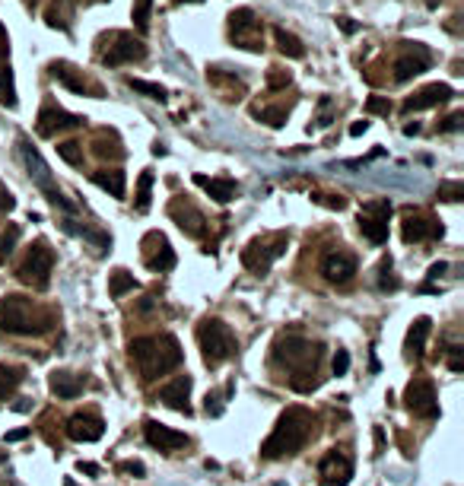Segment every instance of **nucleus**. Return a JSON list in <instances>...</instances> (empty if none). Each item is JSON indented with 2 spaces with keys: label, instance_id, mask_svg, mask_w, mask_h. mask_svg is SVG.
<instances>
[{
  "label": "nucleus",
  "instance_id": "1",
  "mask_svg": "<svg viewBox=\"0 0 464 486\" xmlns=\"http://www.w3.org/2000/svg\"><path fill=\"white\" fill-rule=\"evenodd\" d=\"M318 362H322V344H312V340L296 334L274 340V366L290 372V385L302 394L322 385V378H312L318 372Z\"/></svg>",
  "mask_w": 464,
  "mask_h": 486
},
{
  "label": "nucleus",
  "instance_id": "2",
  "mask_svg": "<svg viewBox=\"0 0 464 486\" xmlns=\"http://www.w3.org/2000/svg\"><path fill=\"white\" fill-rule=\"evenodd\" d=\"M128 356L137 366L143 382H153L159 375L172 372L181 366V344L175 334H156V337H134L128 344Z\"/></svg>",
  "mask_w": 464,
  "mask_h": 486
},
{
  "label": "nucleus",
  "instance_id": "3",
  "mask_svg": "<svg viewBox=\"0 0 464 486\" xmlns=\"http://www.w3.org/2000/svg\"><path fill=\"white\" fill-rule=\"evenodd\" d=\"M315 435V413L306 407H286L280 413L274 433L267 435V442L261 445V458L267 461H280V458H290L296 451L306 449V442Z\"/></svg>",
  "mask_w": 464,
  "mask_h": 486
},
{
  "label": "nucleus",
  "instance_id": "4",
  "mask_svg": "<svg viewBox=\"0 0 464 486\" xmlns=\"http://www.w3.org/2000/svg\"><path fill=\"white\" fill-rule=\"evenodd\" d=\"M54 315L51 312H35L32 299L26 296H3L0 302V330L7 334H19V337H32V334H45L51 328Z\"/></svg>",
  "mask_w": 464,
  "mask_h": 486
},
{
  "label": "nucleus",
  "instance_id": "5",
  "mask_svg": "<svg viewBox=\"0 0 464 486\" xmlns=\"http://www.w3.org/2000/svg\"><path fill=\"white\" fill-rule=\"evenodd\" d=\"M197 344H201V356L207 369H219L226 359H232L235 350H239L232 328L226 321H219V318H204L197 324Z\"/></svg>",
  "mask_w": 464,
  "mask_h": 486
},
{
  "label": "nucleus",
  "instance_id": "6",
  "mask_svg": "<svg viewBox=\"0 0 464 486\" xmlns=\"http://www.w3.org/2000/svg\"><path fill=\"white\" fill-rule=\"evenodd\" d=\"M19 153H23V159H26V169H29V175H32V181H35L38 187H42V194L48 197V203H54L58 210H64V213H76V203H70L67 197L60 194V187H54V181H51V169H48V162L42 159V153L32 146L26 137H19Z\"/></svg>",
  "mask_w": 464,
  "mask_h": 486
},
{
  "label": "nucleus",
  "instance_id": "7",
  "mask_svg": "<svg viewBox=\"0 0 464 486\" xmlns=\"http://www.w3.org/2000/svg\"><path fill=\"white\" fill-rule=\"evenodd\" d=\"M51 270H54V251L48 248V242H35L29 248L26 261L16 270V277H19V283L32 286L35 292H45L48 283H51Z\"/></svg>",
  "mask_w": 464,
  "mask_h": 486
},
{
  "label": "nucleus",
  "instance_id": "8",
  "mask_svg": "<svg viewBox=\"0 0 464 486\" xmlns=\"http://www.w3.org/2000/svg\"><path fill=\"white\" fill-rule=\"evenodd\" d=\"M286 245H290V235L286 232H274V235H264V239H251L242 251V264H245L251 274H267L270 264L277 261L280 255H286Z\"/></svg>",
  "mask_w": 464,
  "mask_h": 486
},
{
  "label": "nucleus",
  "instance_id": "9",
  "mask_svg": "<svg viewBox=\"0 0 464 486\" xmlns=\"http://www.w3.org/2000/svg\"><path fill=\"white\" fill-rule=\"evenodd\" d=\"M102 48V64L105 67H121V64H134V60L147 58V45L131 32H108L99 38Z\"/></svg>",
  "mask_w": 464,
  "mask_h": 486
},
{
  "label": "nucleus",
  "instance_id": "10",
  "mask_svg": "<svg viewBox=\"0 0 464 486\" xmlns=\"http://www.w3.org/2000/svg\"><path fill=\"white\" fill-rule=\"evenodd\" d=\"M229 38L235 42V48H245V51H255V54L264 51V32H261V23H258L255 10H248V7L232 10L229 13Z\"/></svg>",
  "mask_w": 464,
  "mask_h": 486
},
{
  "label": "nucleus",
  "instance_id": "11",
  "mask_svg": "<svg viewBox=\"0 0 464 486\" xmlns=\"http://www.w3.org/2000/svg\"><path fill=\"white\" fill-rule=\"evenodd\" d=\"M429 64H433V54L426 45L420 42H401V54L395 58V83H407L413 76L426 74Z\"/></svg>",
  "mask_w": 464,
  "mask_h": 486
},
{
  "label": "nucleus",
  "instance_id": "12",
  "mask_svg": "<svg viewBox=\"0 0 464 486\" xmlns=\"http://www.w3.org/2000/svg\"><path fill=\"white\" fill-rule=\"evenodd\" d=\"M388 217H391V203L388 201H369L360 207V232L366 235L372 245H385L388 242Z\"/></svg>",
  "mask_w": 464,
  "mask_h": 486
},
{
  "label": "nucleus",
  "instance_id": "13",
  "mask_svg": "<svg viewBox=\"0 0 464 486\" xmlns=\"http://www.w3.org/2000/svg\"><path fill=\"white\" fill-rule=\"evenodd\" d=\"M404 407L413 413V417H423V419H436L439 417V404H436V388L429 378H413L404 391Z\"/></svg>",
  "mask_w": 464,
  "mask_h": 486
},
{
  "label": "nucleus",
  "instance_id": "14",
  "mask_svg": "<svg viewBox=\"0 0 464 486\" xmlns=\"http://www.w3.org/2000/svg\"><path fill=\"white\" fill-rule=\"evenodd\" d=\"M83 124H86L83 115H70V112H64L60 105H45V108L38 112L35 131H38V137H58L60 131H74V128H83Z\"/></svg>",
  "mask_w": 464,
  "mask_h": 486
},
{
  "label": "nucleus",
  "instance_id": "15",
  "mask_svg": "<svg viewBox=\"0 0 464 486\" xmlns=\"http://www.w3.org/2000/svg\"><path fill=\"white\" fill-rule=\"evenodd\" d=\"M143 248V264L150 270H156V274H163V270H172L175 267V251L172 245H169V239H165L163 232H147L140 242Z\"/></svg>",
  "mask_w": 464,
  "mask_h": 486
},
{
  "label": "nucleus",
  "instance_id": "16",
  "mask_svg": "<svg viewBox=\"0 0 464 486\" xmlns=\"http://www.w3.org/2000/svg\"><path fill=\"white\" fill-rule=\"evenodd\" d=\"M401 235L404 242H426V239H442V223L433 219L426 210H404V223H401Z\"/></svg>",
  "mask_w": 464,
  "mask_h": 486
},
{
  "label": "nucleus",
  "instance_id": "17",
  "mask_svg": "<svg viewBox=\"0 0 464 486\" xmlns=\"http://www.w3.org/2000/svg\"><path fill=\"white\" fill-rule=\"evenodd\" d=\"M169 217H172L175 223H179V229L185 232V235H191V239H201L204 229H207L204 213L191 201H185V197H175V201L169 203Z\"/></svg>",
  "mask_w": 464,
  "mask_h": 486
},
{
  "label": "nucleus",
  "instance_id": "18",
  "mask_svg": "<svg viewBox=\"0 0 464 486\" xmlns=\"http://www.w3.org/2000/svg\"><path fill=\"white\" fill-rule=\"evenodd\" d=\"M318 474H322V480L328 486H347L353 477V458L347 455V451H328V455L322 458V464H318Z\"/></svg>",
  "mask_w": 464,
  "mask_h": 486
},
{
  "label": "nucleus",
  "instance_id": "19",
  "mask_svg": "<svg viewBox=\"0 0 464 486\" xmlns=\"http://www.w3.org/2000/svg\"><path fill=\"white\" fill-rule=\"evenodd\" d=\"M322 274H324V280L334 286L350 283V280L356 277V255H350V251H331L322 261Z\"/></svg>",
  "mask_w": 464,
  "mask_h": 486
},
{
  "label": "nucleus",
  "instance_id": "20",
  "mask_svg": "<svg viewBox=\"0 0 464 486\" xmlns=\"http://www.w3.org/2000/svg\"><path fill=\"white\" fill-rule=\"evenodd\" d=\"M451 96H455V92H451L449 83H429V86H423L420 92H413V96H407V99H404L401 112H404V115H411V112H423V108H433V105L449 102Z\"/></svg>",
  "mask_w": 464,
  "mask_h": 486
},
{
  "label": "nucleus",
  "instance_id": "21",
  "mask_svg": "<svg viewBox=\"0 0 464 486\" xmlns=\"http://www.w3.org/2000/svg\"><path fill=\"white\" fill-rule=\"evenodd\" d=\"M143 435H147V442H150L153 449L165 451V455L188 445L185 433H179V429H172V426H163V423H156V419H147V423H143Z\"/></svg>",
  "mask_w": 464,
  "mask_h": 486
},
{
  "label": "nucleus",
  "instance_id": "22",
  "mask_svg": "<svg viewBox=\"0 0 464 486\" xmlns=\"http://www.w3.org/2000/svg\"><path fill=\"white\" fill-rule=\"evenodd\" d=\"M48 70H51L54 80H60L64 86H67V90L80 92V96H86V92H92V96H102V90H99L96 83H90L76 67H70L67 60H51V64H48Z\"/></svg>",
  "mask_w": 464,
  "mask_h": 486
},
{
  "label": "nucleus",
  "instance_id": "23",
  "mask_svg": "<svg viewBox=\"0 0 464 486\" xmlns=\"http://www.w3.org/2000/svg\"><path fill=\"white\" fill-rule=\"evenodd\" d=\"M105 433V423L99 413H74L67 419V435L74 442H99Z\"/></svg>",
  "mask_w": 464,
  "mask_h": 486
},
{
  "label": "nucleus",
  "instance_id": "24",
  "mask_svg": "<svg viewBox=\"0 0 464 486\" xmlns=\"http://www.w3.org/2000/svg\"><path fill=\"white\" fill-rule=\"evenodd\" d=\"M191 385H194V378H191V375H179L175 382H169L163 391H159V401H163L165 407L179 410V413H191V407H188V394H191Z\"/></svg>",
  "mask_w": 464,
  "mask_h": 486
},
{
  "label": "nucleus",
  "instance_id": "25",
  "mask_svg": "<svg viewBox=\"0 0 464 486\" xmlns=\"http://www.w3.org/2000/svg\"><path fill=\"white\" fill-rule=\"evenodd\" d=\"M48 388L60 401H74V397L83 394V378L74 372H51L48 375Z\"/></svg>",
  "mask_w": 464,
  "mask_h": 486
},
{
  "label": "nucleus",
  "instance_id": "26",
  "mask_svg": "<svg viewBox=\"0 0 464 486\" xmlns=\"http://www.w3.org/2000/svg\"><path fill=\"white\" fill-rule=\"evenodd\" d=\"M429 330H433V321H429L426 315H420L417 321L411 324V330H407V344H404V350H407V356H411V359H420L423 353H426Z\"/></svg>",
  "mask_w": 464,
  "mask_h": 486
},
{
  "label": "nucleus",
  "instance_id": "27",
  "mask_svg": "<svg viewBox=\"0 0 464 486\" xmlns=\"http://www.w3.org/2000/svg\"><path fill=\"white\" fill-rule=\"evenodd\" d=\"M194 185L197 187H204L210 197L217 203H229L232 197H235V181H229V178H207V175H194Z\"/></svg>",
  "mask_w": 464,
  "mask_h": 486
},
{
  "label": "nucleus",
  "instance_id": "28",
  "mask_svg": "<svg viewBox=\"0 0 464 486\" xmlns=\"http://www.w3.org/2000/svg\"><path fill=\"white\" fill-rule=\"evenodd\" d=\"M207 80L213 83V86H219V90H223V99H229V102H232V99H242V96H245V83L235 80L232 74H223L219 67H210V70H207Z\"/></svg>",
  "mask_w": 464,
  "mask_h": 486
},
{
  "label": "nucleus",
  "instance_id": "29",
  "mask_svg": "<svg viewBox=\"0 0 464 486\" xmlns=\"http://www.w3.org/2000/svg\"><path fill=\"white\" fill-rule=\"evenodd\" d=\"M92 153H96L99 159H121V156H124L118 134H115V131H108V128H102L96 134V140H92Z\"/></svg>",
  "mask_w": 464,
  "mask_h": 486
},
{
  "label": "nucleus",
  "instance_id": "30",
  "mask_svg": "<svg viewBox=\"0 0 464 486\" xmlns=\"http://www.w3.org/2000/svg\"><path fill=\"white\" fill-rule=\"evenodd\" d=\"M92 181L112 197H124V172L121 169H99V172H92Z\"/></svg>",
  "mask_w": 464,
  "mask_h": 486
},
{
  "label": "nucleus",
  "instance_id": "31",
  "mask_svg": "<svg viewBox=\"0 0 464 486\" xmlns=\"http://www.w3.org/2000/svg\"><path fill=\"white\" fill-rule=\"evenodd\" d=\"M23 382H26L23 366H7V362H0V401H7Z\"/></svg>",
  "mask_w": 464,
  "mask_h": 486
},
{
  "label": "nucleus",
  "instance_id": "32",
  "mask_svg": "<svg viewBox=\"0 0 464 486\" xmlns=\"http://www.w3.org/2000/svg\"><path fill=\"white\" fill-rule=\"evenodd\" d=\"M274 38H277V48H280V54H286V58H306V45H302L299 38L292 35V32H286V29H274Z\"/></svg>",
  "mask_w": 464,
  "mask_h": 486
},
{
  "label": "nucleus",
  "instance_id": "33",
  "mask_svg": "<svg viewBox=\"0 0 464 486\" xmlns=\"http://www.w3.org/2000/svg\"><path fill=\"white\" fill-rule=\"evenodd\" d=\"M45 19L51 29H70V0H54L45 10Z\"/></svg>",
  "mask_w": 464,
  "mask_h": 486
},
{
  "label": "nucleus",
  "instance_id": "34",
  "mask_svg": "<svg viewBox=\"0 0 464 486\" xmlns=\"http://www.w3.org/2000/svg\"><path fill=\"white\" fill-rule=\"evenodd\" d=\"M124 83H128L131 90L134 92H140V96H147V99H153V102H165V90L159 86V83H150V80H140V76H124Z\"/></svg>",
  "mask_w": 464,
  "mask_h": 486
},
{
  "label": "nucleus",
  "instance_id": "35",
  "mask_svg": "<svg viewBox=\"0 0 464 486\" xmlns=\"http://www.w3.org/2000/svg\"><path fill=\"white\" fill-rule=\"evenodd\" d=\"M137 290V280H134V274H128V270H115L112 274V280H108V292H112V299H121L124 292H134Z\"/></svg>",
  "mask_w": 464,
  "mask_h": 486
},
{
  "label": "nucleus",
  "instance_id": "36",
  "mask_svg": "<svg viewBox=\"0 0 464 486\" xmlns=\"http://www.w3.org/2000/svg\"><path fill=\"white\" fill-rule=\"evenodd\" d=\"M0 105L16 108V83H13V70H10V64H0Z\"/></svg>",
  "mask_w": 464,
  "mask_h": 486
},
{
  "label": "nucleus",
  "instance_id": "37",
  "mask_svg": "<svg viewBox=\"0 0 464 486\" xmlns=\"http://www.w3.org/2000/svg\"><path fill=\"white\" fill-rule=\"evenodd\" d=\"M150 191H153V172L150 169H143L140 178H137V201H134V207L140 210V213L150 210Z\"/></svg>",
  "mask_w": 464,
  "mask_h": 486
},
{
  "label": "nucleus",
  "instance_id": "38",
  "mask_svg": "<svg viewBox=\"0 0 464 486\" xmlns=\"http://www.w3.org/2000/svg\"><path fill=\"white\" fill-rule=\"evenodd\" d=\"M16 242H19V226L16 223L3 226V229H0V264H7V258L13 255Z\"/></svg>",
  "mask_w": 464,
  "mask_h": 486
},
{
  "label": "nucleus",
  "instance_id": "39",
  "mask_svg": "<svg viewBox=\"0 0 464 486\" xmlns=\"http://www.w3.org/2000/svg\"><path fill=\"white\" fill-rule=\"evenodd\" d=\"M251 115L255 118H261L264 124H270V128H283L286 118H290V108H251Z\"/></svg>",
  "mask_w": 464,
  "mask_h": 486
},
{
  "label": "nucleus",
  "instance_id": "40",
  "mask_svg": "<svg viewBox=\"0 0 464 486\" xmlns=\"http://www.w3.org/2000/svg\"><path fill=\"white\" fill-rule=\"evenodd\" d=\"M150 13H153V0H134L131 19H134L137 32H147V26H150Z\"/></svg>",
  "mask_w": 464,
  "mask_h": 486
},
{
  "label": "nucleus",
  "instance_id": "41",
  "mask_svg": "<svg viewBox=\"0 0 464 486\" xmlns=\"http://www.w3.org/2000/svg\"><path fill=\"white\" fill-rule=\"evenodd\" d=\"M58 156L67 165H83V146L76 140H64L58 143Z\"/></svg>",
  "mask_w": 464,
  "mask_h": 486
},
{
  "label": "nucleus",
  "instance_id": "42",
  "mask_svg": "<svg viewBox=\"0 0 464 486\" xmlns=\"http://www.w3.org/2000/svg\"><path fill=\"white\" fill-rule=\"evenodd\" d=\"M226 391L219 394V391H207V397H204V410H207V417H223L226 410Z\"/></svg>",
  "mask_w": 464,
  "mask_h": 486
},
{
  "label": "nucleus",
  "instance_id": "43",
  "mask_svg": "<svg viewBox=\"0 0 464 486\" xmlns=\"http://www.w3.org/2000/svg\"><path fill=\"white\" fill-rule=\"evenodd\" d=\"M397 286H401V280L391 274V258H385L382 267H379V290H382V292H395Z\"/></svg>",
  "mask_w": 464,
  "mask_h": 486
},
{
  "label": "nucleus",
  "instance_id": "44",
  "mask_svg": "<svg viewBox=\"0 0 464 486\" xmlns=\"http://www.w3.org/2000/svg\"><path fill=\"white\" fill-rule=\"evenodd\" d=\"M292 83V74L290 70H283V67H270L267 70V90H286V86H290Z\"/></svg>",
  "mask_w": 464,
  "mask_h": 486
},
{
  "label": "nucleus",
  "instance_id": "45",
  "mask_svg": "<svg viewBox=\"0 0 464 486\" xmlns=\"http://www.w3.org/2000/svg\"><path fill=\"white\" fill-rule=\"evenodd\" d=\"M366 112H369V115H385V118H388V115H391L388 96H369V99H366Z\"/></svg>",
  "mask_w": 464,
  "mask_h": 486
},
{
  "label": "nucleus",
  "instance_id": "46",
  "mask_svg": "<svg viewBox=\"0 0 464 486\" xmlns=\"http://www.w3.org/2000/svg\"><path fill=\"white\" fill-rule=\"evenodd\" d=\"M439 197H442V201H461V197H464V185H461V181H445V185H439Z\"/></svg>",
  "mask_w": 464,
  "mask_h": 486
},
{
  "label": "nucleus",
  "instance_id": "47",
  "mask_svg": "<svg viewBox=\"0 0 464 486\" xmlns=\"http://www.w3.org/2000/svg\"><path fill=\"white\" fill-rule=\"evenodd\" d=\"M318 108H322V115H318V128H328L331 121H334V115H331V108H334V102H331V96H322V102H318Z\"/></svg>",
  "mask_w": 464,
  "mask_h": 486
},
{
  "label": "nucleus",
  "instance_id": "48",
  "mask_svg": "<svg viewBox=\"0 0 464 486\" xmlns=\"http://www.w3.org/2000/svg\"><path fill=\"white\" fill-rule=\"evenodd\" d=\"M461 124H464V112H455V115H449V118L442 121L439 131L442 134H451V131H461Z\"/></svg>",
  "mask_w": 464,
  "mask_h": 486
},
{
  "label": "nucleus",
  "instance_id": "49",
  "mask_svg": "<svg viewBox=\"0 0 464 486\" xmlns=\"http://www.w3.org/2000/svg\"><path fill=\"white\" fill-rule=\"evenodd\" d=\"M331 366H334V375H347V369H350V353H347V350H337V353H334V362H331Z\"/></svg>",
  "mask_w": 464,
  "mask_h": 486
},
{
  "label": "nucleus",
  "instance_id": "50",
  "mask_svg": "<svg viewBox=\"0 0 464 486\" xmlns=\"http://www.w3.org/2000/svg\"><path fill=\"white\" fill-rule=\"evenodd\" d=\"M315 201L324 203V207H331V210H344L347 207V201L340 194H315Z\"/></svg>",
  "mask_w": 464,
  "mask_h": 486
},
{
  "label": "nucleus",
  "instance_id": "51",
  "mask_svg": "<svg viewBox=\"0 0 464 486\" xmlns=\"http://www.w3.org/2000/svg\"><path fill=\"white\" fill-rule=\"evenodd\" d=\"M118 474H134V477H147V467L140 461H124L118 464Z\"/></svg>",
  "mask_w": 464,
  "mask_h": 486
},
{
  "label": "nucleus",
  "instance_id": "52",
  "mask_svg": "<svg viewBox=\"0 0 464 486\" xmlns=\"http://www.w3.org/2000/svg\"><path fill=\"white\" fill-rule=\"evenodd\" d=\"M449 369H451V372H461V369H464L461 346H449Z\"/></svg>",
  "mask_w": 464,
  "mask_h": 486
},
{
  "label": "nucleus",
  "instance_id": "53",
  "mask_svg": "<svg viewBox=\"0 0 464 486\" xmlns=\"http://www.w3.org/2000/svg\"><path fill=\"white\" fill-rule=\"evenodd\" d=\"M13 207H16V197L10 194V191H7L3 185H0V213H10Z\"/></svg>",
  "mask_w": 464,
  "mask_h": 486
},
{
  "label": "nucleus",
  "instance_id": "54",
  "mask_svg": "<svg viewBox=\"0 0 464 486\" xmlns=\"http://www.w3.org/2000/svg\"><path fill=\"white\" fill-rule=\"evenodd\" d=\"M7 54H10V38H7V29L0 26V64L7 60Z\"/></svg>",
  "mask_w": 464,
  "mask_h": 486
},
{
  "label": "nucleus",
  "instance_id": "55",
  "mask_svg": "<svg viewBox=\"0 0 464 486\" xmlns=\"http://www.w3.org/2000/svg\"><path fill=\"white\" fill-rule=\"evenodd\" d=\"M337 26H340L347 35H353V32H356V23H350V16H337Z\"/></svg>",
  "mask_w": 464,
  "mask_h": 486
},
{
  "label": "nucleus",
  "instance_id": "56",
  "mask_svg": "<svg viewBox=\"0 0 464 486\" xmlns=\"http://www.w3.org/2000/svg\"><path fill=\"white\" fill-rule=\"evenodd\" d=\"M445 270H449V264L445 261H439V264H433V267H429V280H439L442 274H445Z\"/></svg>",
  "mask_w": 464,
  "mask_h": 486
},
{
  "label": "nucleus",
  "instance_id": "57",
  "mask_svg": "<svg viewBox=\"0 0 464 486\" xmlns=\"http://www.w3.org/2000/svg\"><path fill=\"white\" fill-rule=\"evenodd\" d=\"M369 131V121H356V124H350V137H363Z\"/></svg>",
  "mask_w": 464,
  "mask_h": 486
},
{
  "label": "nucleus",
  "instance_id": "58",
  "mask_svg": "<svg viewBox=\"0 0 464 486\" xmlns=\"http://www.w3.org/2000/svg\"><path fill=\"white\" fill-rule=\"evenodd\" d=\"M76 471H80V474H99V467H96V464H90V461H80V464H76Z\"/></svg>",
  "mask_w": 464,
  "mask_h": 486
},
{
  "label": "nucleus",
  "instance_id": "59",
  "mask_svg": "<svg viewBox=\"0 0 464 486\" xmlns=\"http://www.w3.org/2000/svg\"><path fill=\"white\" fill-rule=\"evenodd\" d=\"M29 435V429H13V433H7V442H19Z\"/></svg>",
  "mask_w": 464,
  "mask_h": 486
},
{
  "label": "nucleus",
  "instance_id": "60",
  "mask_svg": "<svg viewBox=\"0 0 464 486\" xmlns=\"http://www.w3.org/2000/svg\"><path fill=\"white\" fill-rule=\"evenodd\" d=\"M375 449H379V451L385 449V433H382V429H375Z\"/></svg>",
  "mask_w": 464,
  "mask_h": 486
},
{
  "label": "nucleus",
  "instance_id": "61",
  "mask_svg": "<svg viewBox=\"0 0 464 486\" xmlns=\"http://www.w3.org/2000/svg\"><path fill=\"white\" fill-rule=\"evenodd\" d=\"M404 134H407V137H413V134H420V124H417V121H413V124H407V128H404Z\"/></svg>",
  "mask_w": 464,
  "mask_h": 486
},
{
  "label": "nucleus",
  "instance_id": "62",
  "mask_svg": "<svg viewBox=\"0 0 464 486\" xmlns=\"http://www.w3.org/2000/svg\"><path fill=\"white\" fill-rule=\"evenodd\" d=\"M172 3H204V0H172Z\"/></svg>",
  "mask_w": 464,
  "mask_h": 486
},
{
  "label": "nucleus",
  "instance_id": "63",
  "mask_svg": "<svg viewBox=\"0 0 464 486\" xmlns=\"http://www.w3.org/2000/svg\"><path fill=\"white\" fill-rule=\"evenodd\" d=\"M3 461H7V455H3V451H0V464H3Z\"/></svg>",
  "mask_w": 464,
  "mask_h": 486
},
{
  "label": "nucleus",
  "instance_id": "64",
  "mask_svg": "<svg viewBox=\"0 0 464 486\" xmlns=\"http://www.w3.org/2000/svg\"><path fill=\"white\" fill-rule=\"evenodd\" d=\"M64 486H76V483H74V480H67V483H64Z\"/></svg>",
  "mask_w": 464,
  "mask_h": 486
}]
</instances>
